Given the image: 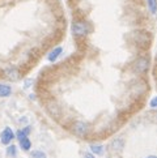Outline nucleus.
<instances>
[{"label": "nucleus", "instance_id": "nucleus-5", "mask_svg": "<svg viewBox=\"0 0 157 158\" xmlns=\"http://www.w3.org/2000/svg\"><path fill=\"white\" fill-rule=\"evenodd\" d=\"M4 73H5V76H7L9 80H12V81H16L19 78V71L16 69L15 67H8V68H5Z\"/></svg>", "mask_w": 157, "mask_h": 158}, {"label": "nucleus", "instance_id": "nucleus-4", "mask_svg": "<svg viewBox=\"0 0 157 158\" xmlns=\"http://www.w3.org/2000/svg\"><path fill=\"white\" fill-rule=\"evenodd\" d=\"M13 137H15V133L12 131V128H9V127H5L3 129V132L0 133V140H2V143L4 145H9L11 141L13 140Z\"/></svg>", "mask_w": 157, "mask_h": 158}, {"label": "nucleus", "instance_id": "nucleus-13", "mask_svg": "<svg viewBox=\"0 0 157 158\" xmlns=\"http://www.w3.org/2000/svg\"><path fill=\"white\" fill-rule=\"evenodd\" d=\"M111 148L115 149V150H118V152H121V150H122V148H123V140L118 139V140L113 141V144H111Z\"/></svg>", "mask_w": 157, "mask_h": 158}, {"label": "nucleus", "instance_id": "nucleus-10", "mask_svg": "<svg viewBox=\"0 0 157 158\" xmlns=\"http://www.w3.org/2000/svg\"><path fill=\"white\" fill-rule=\"evenodd\" d=\"M91 150H92V153H94V154H97V156H102V154H104L105 148H104L102 145H91Z\"/></svg>", "mask_w": 157, "mask_h": 158}, {"label": "nucleus", "instance_id": "nucleus-11", "mask_svg": "<svg viewBox=\"0 0 157 158\" xmlns=\"http://www.w3.org/2000/svg\"><path fill=\"white\" fill-rule=\"evenodd\" d=\"M147 5L151 10V13L156 15V10H157V2L156 0H147Z\"/></svg>", "mask_w": 157, "mask_h": 158}, {"label": "nucleus", "instance_id": "nucleus-6", "mask_svg": "<svg viewBox=\"0 0 157 158\" xmlns=\"http://www.w3.org/2000/svg\"><path fill=\"white\" fill-rule=\"evenodd\" d=\"M62 52H63V47H55L53 51L49 54V58H47V59H49L50 61H55V60H57L59 56L62 55Z\"/></svg>", "mask_w": 157, "mask_h": 158}, {"label": "nucleus", "instance_id": "nucleus-1", "mask_svg": "<svg viewBox=\"0 0 157 158\" xmlns=\"http://www.w3.org/2000/svg\"><path fill=\"white\" fill-rule=\"evenodd\" d=\"M91 27L85 21H75L72 24V34L75 37H85L89 34Z\"/></svg>", "mask_w": 157, "mask_h": 158}, {"label": "nucleus", "instance_id": "nucleus-8", "mask_svg": "<svg viewBox=\"0 0 157 158\" xmlns=\"http://www.w3.org/2000/svg\"><path fill=\"white\" fill-rule=\"evenodd\" d=\"M30 129H32L30 126H28V127H25V128L20 129V131L16 133V136H17V140H21V139H24V137H28V136H29Z\"/></svg>", "mask_w": 157, "mask_h": 158}, {"label": "nucleus", "instance_id": "nucleus-9", "mask_svg": "<svg viewBox=\"0 0 157 158\" xmlns=\"http://www.w3.org/2000/svg\"><path fill=\"white\" fill-rule=\"evenodd\" d=\"M19 143H20V146L24 150H29L30 149V146H32V143H30V140L29 137H24V139H21L19 140Z\"/></svg>", "mask_w": 157, "mask_h": 158}, {"label": "nucleus", "instance_id": "nucleus-18", "mask_svg": "<svg viewBox=\"0 0 157 158\" xmlns=\"http://www.w3.org/2000/svg\"><path fill=\"white\" fill-rule=\"evenodd\" d=\"M147 158H157L156 156H149V157H147Z\"/></svg>", "mask_w": 157, "mask_h": 158}, {"label": "nucleus", "instance_id": "nucleus-15", "mask_svg": "<svg viewBox=\"0 0 157 158\" xmlns=\"http://www.w3.org/2000/svg\"><path fill=\"white\" fill-rule=\"evenodd\" d=\"M156 106H157V98L155 97L152 101H151V107H152V109L155 110V109H156Z\"/></svg>", "mask_w": 157, "mask_h": 158}, {"label": "nucleus", "instance_id": "nucleus-2", "mask_svg": "<svg viewBox=\"0 0 157 158\" xmlns=\"http://www.w3.org/2000/svg\"><path fill=\"white\" fill-rule=\"evenodd\" d=\"M149 67V60L147 58H139L135 63L132 64V69L136 73H143L148 69Z\"/></svg>", "mask_w": 157, "mask_h": 158}, {"label": "nucleus", "instance_id": "nucleus-12", "mask_svg": "<svg viewBox=\"0 0 157 158\" xmlns=\"http://www.w3.org/2000/svg\"><path fill=\"white\" fill-rule=\"evenodd\" d=\"M17 148H16L15 145H12L11 144L8 148H7V157H11V158H15L16 157V154H17V150H16Z\"/></svg>", "mask_w": 157, "mask_h": 158}, {"label": "nucleus", "instance_id": "nucleus-3", "mask_svg": "<svg viewBox=\"0 0 157 158\" xmlns=\"http://www.w3.org/2000/svg\"><path fill=\"white\" fill-rule=\"evenodd\" d=\"M74 133L78 137H84L88 133V124L84 122H75L74 124Z\"/></svg>", "mask_w": 157, "mask_h": 158}, {"label": "nucleus", "instance_id": "nucleus-7", "mask_svg": "<svg viewBox=\"0 0 157 158\" xmlns=\"http://www.w3.org/2000/svg\"><path fill=\"white\" fill-rule=\"evenodd\" d=\"M11 93H12V89H11L9 85H7V84H0V97L2 98L9 97Z\"/></svg>", "mask_w": 157, "mask_h": 158}, {"label": "nucleus", "instance_id": "nucleus-16", "mask_svg": "<svg viewBox=\"0 0 157 158\" xmlns=\"http://www.w3.org/2000/svg\"><path fill=\"white\" fill-rule=\"evenodd\" d=\"M32 82H33V80H32V78H29V80H26V81H25V85H24V88H25V89H28Z\"/></svg>", "mask_w": 157, "mask_h": 158}, {"label": "nucleus", "instance_id": "nucleus-17", "mask_svg": "<svg viewBox=\"0 0 157 158\" xmlns=\"http://www.w3.org/2000/svg\"><path fill=\"white\" fill-rule=\"evenodd\" d=\"M84 158H94V154H92V153H84Z\"/></svg>", "mask_w": 157, "mask_h": 158}, {"label": "nucleus", "instance_id": "nucleus-14", "mask_svg": "<svg viewBox=\"0 0 157 158\" xmlns=\"http://www.w3.org/2000/svg\"><path fill=\"white\" fill-rule=\"evenodd\" d=\"M32 158H47V156L42 150H33L32 152Z\"/></svg>", "mask_w": 157, "mask_h": 158}]
</instances>
